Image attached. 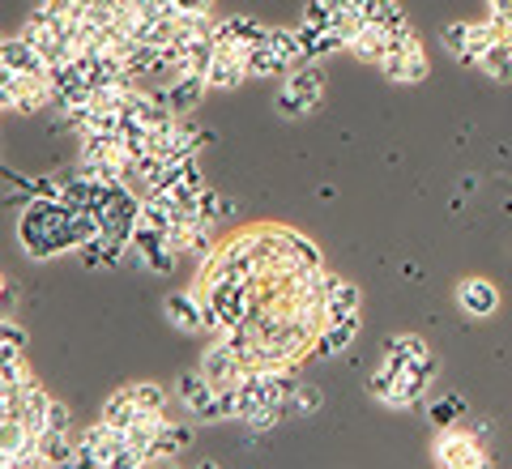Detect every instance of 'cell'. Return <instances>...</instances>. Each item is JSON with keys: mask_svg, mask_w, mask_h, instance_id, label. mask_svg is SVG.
<instances>
[{"mask_svg": "<svg viewBox=\"0 0 512 469\" xmlns=\"http://www.w3.org/2000/svg\"><path fill=\"white\" fill-rule=\"evenodd\" d=\"M320 99H325V73L316 69V60H308V64H299V69L286 73L274 107H278V116L295 120V116H303V111H312Z\"/></svg>", "mask_w": 512, "mask_h": 469, "instance_id": "cell-1", "label": "cell"}, {"mask_svg": "<svg viewBox=\"0 0 512 469\" xmlns=\"http://www.w3.org/2000/svg\"><path fill=\"white\" fill-rule=\"evenodd\" d=\"M431 457H436L440 465H448V469H483L487 465L483 444L461 427H440L436 444H431Z\"/></svg>", "mask_w": 512, "mask_h": 469, "instance_id": "cell-2", "label": "cell"}, {"mask_svg": "<svg viewBox=\"0 0 512 469\" xmlns=\"http://www.w3.org/2000/svg\"><path fill=\"white\" fill-rule=\"evenodd\" d=\"M124 448V431L107 427L103 418L90 423L86 435L77 440V465H90V469H111L116 465V452Z\"/></svg>", "mask_w": 512, "mask_h": 469, "instance_id": "cell-3", "label": "cell"}, {"mask_svg": "<svg viewBox=\"0 0 512 469\" xmlns=\"http://www.w3.org/2000/svg\"><path fill=\"white\" fill-rule=\"evenodd\" d=\"M205 90H210V82H205V73H192V69L171 73L163 86H154V94H158V99H163V103L175 111V116H192V111L201 107Z\"/></svg>", "mask_w": 512, "mask_h": 469, "instance_id": "cell-4", "label": "cell"}, {"mask_svg": "<svg viewBox=\"0 0 512 469\" xmlns=\"http://www.w3.org/2000/svg\"><path fill=\"white\" fill-rule=\"evenodd\" d=\"M175 388H180V401H184V410L188 418H197V423H218V388L201 376V367L197 371H184L180 380H175Z\"/></svg>", "mask_w": 512, "mask_h": 469, "instance_id": "cell-5", "label": "cell"}, {"mask_svg": "<svg viewBox=\"0 0 512 469\" xmlns=\"http://www.w3.org/2000/svg\"><path fill=\"white\" fill-rule=\"evenodd\" d=\"M384 77L389 82H397V86H414V82H423L427 77V52H423V43H419V35H410L406 43H397L389 56H384Z\"/></svg>", "mask_w": 512, "mask_h": 469, "instance_id": "cell-6", "label": "cell"}, {"mask_svg": "<svg viewBox=\"0 0 512 469\" xmlns=\"http://www.w3.org/2000/svg\"><path fill=\"white\" fill-rule=\"evenodd\" d=\"M201 376L210 380L214 388H235L239 380L248 376V367H244V359L222 342V337H214V346L201 354Z\"/></svg>", "mask_w": 512, "mask_h": 469, "instance_id": "cell-7", "label": "cell"}, {"mask_svg": "<svg viewBox=\"0 0 512 469\" xmlns=\"http://www.w3.org/2000/svg\"><path fill=\"white\" fill-rule=\"evenodd\" d=\"M0 60H5V69H13V73L47 77V60L39 56V47L30 43L22 30H18V35H5V39H0Z\"/></svg>", "mask_w": 512, "mask_h": 469, "instance_id": "cell-8", "label": "cell"}, {"mask_svg": "<svg viewBox=\"0 0 512 469\" xmlns=\"http://www.w3.org/2000/svg\"><path fill=\"white\" fill-rule=\"evenodd\" d=\"M163 316L180 333H201V290H171L163 303Z\"/></svg>", "mask_w": 512, "mask_h": 469, "instance_id": "cell-9", "label": "cell"}, {"mask_svg": "<svg viewBox=\"0 0 512 469\" xmlns=\"http://www.w3.org/2000/svg\"><path fill=\"white\" fill-rule=\"evenodd\" d=\"M346 52H355L363 64H384V56H389V30L376 22H363L355 35L346 39Z\"/></svg>", "mask_w": 512, "mask_h": 469, "instance_id": "cell-10", "label": "cell"}, {"mask_svg": "<svg viewBox=\"0 0 512 469\" xmlns=\"http://www.w3.org/2000/svg\"><path fill=\"white\" fill-rule=\"evenodd\" d=\"M188 444H192V423H163L154 448L146 452V465H171Z\"/></svg>", "mask_w": 512, "mask_h": 469, "instance_id": "cell-11", "label": "cell"}, {"mask_svg": "<svg viewBox=\"0 0 512 469\" xmlns=\"http://www.w3.org/2000/svg\"><path fill=\"white\" fill-rule=\"evenodd\" d=\"M457 303L466 307L474 320H483V316H495V307H500V290H495L487 278H470V282L457 286Z\"/></svg>", "mask_w": 512, "mask_h": 469, "instance_id": "cell-12", "label": "cell"}, {"mask_svg": "<svg viewBox=\"0 0 512 469\" xmlns=\"http://www.w3.org/2000/svg\"><path fill=\"white\" fill-rule=\"evenodd\" d=\"M359 337V312H350V316H333V320H325V329L316 333V350L325 354H342L350 342Z\"/></svg>", "mask_w": 512, "mask_h": 469, "instance_id": "cell-13", "label": "cell"}, {"mask_svg": "<svg viewBox=\"0 0 512 469\" xmlns=\"http://www.w3.org/2000/svg\"><path fill=\"white\" fill-rule=\"evenodd\" d=\"M35 448V431H30L18 414H5L0 418V452H5V469L22 457V452Z\"/></svg>", "mask_w": 512, "mask_h": 469, "instance_id": "cell-14", "label": "cell"}, {"mask_svg": "<svg viewBox=\"0 0 512 469\" xmlns=\"http://www.w3.org/2000/svg\"><path fill=\"white\" fill-rule=\"evenodd\" d=\"M35 448H39V457H43V469H52V465H77V440L69 431H43L35 435Z\"/></svg>", "mask_w": 512, "mask_h": 469, "instance_id": "cell-15", "label": "cell"}, {"mask_svg": "<svg viewBox=\"0 0 512 469\" xmlns=\"http://www.w3.org/2000/svg\"><path fill=\"white\" fill-rule=\"evenodd\" d=\"M141 414H146V410L137 406L133 388H120V393H111V397L103 401V414H99V418H103L107 427H116V431H128V427H133Z\"/></svg>", "mask_w": 512, "mask_h": 469, "instance_id": "cell-16", "label": "cell"}, {"mask_svg": "<svg viewBox=\"0 0 512 469\" xmlns=\"http://www.w3.org/2000/svg\"><path fill=\"white\" fill-rule=\"evenodd\" d=\"M384 359H380V367L384 371H406L414 359H423L427 354V346L419 342V337H410V333H402V337H389V342H384Z\"/></svg>", "mask_w": 512, "mask_h": 469, "instance_id": "cell-17", "label": "cell"}, {"mask_svg": "<svg viewBox=\"0 0 512 469\" xmlns=\"http://www.w3.org/2000/svg\"><path fill=\"white\" fill-rule=\"evenodd\" d=\"M47 410H52V393L35 380L26 388V401H22V423L35 431V435H43V427H47Z\"/></svg>", "mask_w": 512, "mask_h": 469, "instance_id": "cell-18", "label": "cell"}, {"mask_svg": "<svg viewBox=\"0 0 512 469\" xmlns=\"http://www.w3.org/2000/svg\"><path fill=\"white\" fill-rule=\"evenodd\" d=\"M163 423H167V414H150V410H146V414H141L133 427L124 431V440L133 444V448L141 452V457H146V452L154 448V440H158V431H163Z\"/></svg>", "mask_w": 512, "mask_h": 469, "instance_id": "cell-19", "label": "cell"}, {"mask_svg": "<svg viewBox=\"0 0 512 469\" xmlns=\"http://www.w3.org/2000/svg\"><path fill=\"white\" fill-rule=\"evenodd\" d=\"M367 22L384 26V30H389V35H406V30H414V26H410V18L402 13V5H397V0H372V9H367Z\"/></svg>", "mask_w": 512, "mask_h": 469, "instance_id": "cell-20", "label": "cell"}, {"mask_svg": "<svg viewBox=\"0 0 512 469\" xmlns=\"http://www.w3.org/2000/svg\"><path fill=\"white\" fill-rule=\"evenodd\" d=\"M359 303H363L359 286H355V282H346V278H338V282H333V290H329V320H333V316L359 312Z\"/></svg>", "mask_w": 512, "mask_h": 469, "instance_id": "cell-21", "label": "cell"}, {"mask_svg": "<svg viewBox=\"0 0 512 469\" xmlns=\"http://www.w3.org/2000/svg\"><path fill=\"white\" fill-rule=\"evenodd\" d=\"M478 69H483L487 77H495V82H512V43H495L491 52L478 60Z\"/></svg>", "mask_w": 512, "mask_h": 469, "instance_id": "cell-22", "label": "cell"}, {"mask_svg": "<svg viewBox=\"0 0 512 469\" xmlns=\"http://www.w3.org/2000/svg\"><path fill=\"white\" fill-rule=\"evenodd\" d=\"M197 214H201V218H210V222H218V218L235 214V201H231V197H222L218 188L205 184V188H201V197H197Z\"/></svg>", "mask_w": 512, "mask_h": 469, "instance_id": "cell-23", "label": "cell"}, {"mask_svg": "<svg viewBox=\"0 0 512 469\" xmlns=\"http://www.w3.org/2000/svg\"><path fill=\"white\" fill-rule=\"evenodd\" d=\"M128 388H133V397H137V406H141V410H150V414H167V388H163V384L141 380V384H128Z\"/></svg>", "mask_w": 512, "mask_h": 469, "instance_id": "cell-24", "label": "cell"}, {"mask_svg": "<svg viewBox=\"0 0 512 469\" xmlns=\"http://www.w3.org/2000/svg\"><path fill=\"white\" fill-rule=\"evenodd\" d=\"M0 384H35V371H30L26 354H13V359H0Z\"/></svg>", "mask_w": 512, "mask_h": 469, "instance_id": "cell-25", "label": "cell"}, {"mask_svg": "<svg viewBox=\"0 0 512 469\" xmlns=\"http://www.w3.org/2000/svg\"><path fill=\"white\" fill-rule=\"evenodd\" d=\"M444 47H448V52H453L457 60H466V64H470V22L444 26Z\"/></svg>", "mask_w": 512, "mask_h": 469, "instance_id": "cell-26", "label": "cell"}, {"mask_svg": "<svg viewBox=\"0 0 512 469\" xmlns=\"http://www.w3.org/2000/svg\"><path fill=\"white\" fill-rule=\"evenodd\" d=\"M163 18H188V13H214V0H158Z\"/></svg>", "mask_w": 512, "mask_h": 469, "instance_id": "cell-27", "label": "cell"}, {"mask_svg": "<svg viewBox=\"0 0 512 469\" xmlns=\"http://www.w3.org/2000/svg\"><path fill=\"white\" fill-rule=\"evenodd\" d=\"M316 406H320L316 388H312V384H299V388H295V397H291V401H286V406H282V414H291V418H303V414H312Z\"/></svg>", "mask_w": 512, "mask_h": 469, "instance_id": "cell-28", "label": "cell"}, {"mask_svg": "<svg viewBox=\"0 0 512 469\" xmlns=\"http://www.w3.org/2000/svg\"><path fill=\"white\" fill-rule=\"evenodd\" d=\"M278 418H282V406H256V410L244 418V427H248V431H269V427H278Z\"/></svg>", "mask_w": 512, "mask_h": 469, "instance_id": "cell-29", "label": "cell"}, {"mask_svg": "<svg viewBox=\"0 0 512 469\" xmlns=\"http://www.w3.org/2000/svg\"><path fill=\"white\" fill-rule=\"evenodd\" d=\"M43 431H73V414H69V406H64V401L52 397V410H47V427H43Z\"/></svg>", "mask_w": 512, "mask_h": 469, "instance_id": "cell-30", "label": "cell"}, {"mask_svg": "<svg viewBox=\"0 0 512 469\" xmlns=\"http://www.w3.org/2000/svg\"><path fill=\"white\" fill-rule=\"evenodd\" d=\"M0 346H22L26 350V329L13 316H0Z\"/></svg>", "mask_w": 512, "mask_h": 469, "instance_id": "cell-31", "label": "cell"}, {"mask_svg": "<svg viewBox=\"0 0 512 469\" xmlns=\"http://www.w3.org/2000/svg\"><path fill=\"white\" fill-rule=\"evenodd\" d=\"M457 414H461V401H457V397H448V401H444V406H436V410H431V418H436V423H440V427H448V423H453V418H457Z\"/></svg>", "mask_w": 512, "mask_h": 469, "instance_id": "cell-32", "label": "cell"}, {"mask_svg": "<svg viewBox=\"0 0 512 469\" xmlns=\"http://www.w3.org/2000/svg\"><path fill=\"white\" fill-rule=\"evenodd\" d=\"M487 5H491V18H495V22L512 26V0H487Z\"/></svg>", "mask_w": 512, "mask_h": 469, "instance_id": "cell-33", "label": "cell"}, {"mask_svg": "<svg viewBox=\"0 0 512 469\" xmlns=\"http://www.w3.org/2000/svg\"><path fill=\"white\" fill-rule=\"evenodd\" d=\"M5 290H9V282H5V273H0V295H5Z\"/></svg>", "mask_w": 512, "mask_h": 469, "instance_id": "cell-34", "label": "cell"}, {"mask_svg": "<svg viewBox=\"0 0 512 469\" xmlns=\"http://www.w3.org/2000/svg\"><path fill=\"white\" fill-rule=\"evenodd\" d=\"M0 39H5V35H0Z\"/></svg>", "mask_w": 512, "mask_h": 469, "instance_id": "cell-35", "label": "cell"}]
</instances>
